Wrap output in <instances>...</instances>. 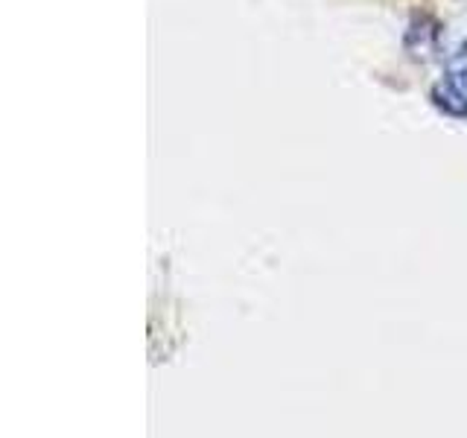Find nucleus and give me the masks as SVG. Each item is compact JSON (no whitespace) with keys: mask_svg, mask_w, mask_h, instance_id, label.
<instances>
[{"mask_svg":"<svg viewBox=\"0 0 467 438\" xmlns=\"http://www.w3.org/2000/svg\"><path fill=\"white\" fill-rule=\"evenodd\" d=\"M432 102L450 117H467V44L450 56L444 79L432 91Z\"/></svg>","mask_w":467,"mask_h":438,"instance_id":"obj_1","label":"nucleus"},{"mask_svg":"<svg viewBox=\"0 0 467 438\" xmlns=\"http://www.w3.org/2000/svg\"><path fill=\"white\" fill-rule=\"evenodd\" d=\"M435 44H438V24L432 18H427V15H420V18L412 21V26H409V33H406V50L415 58H430Z\"/></svg>","mask_w":467,"mask_h":438,"instance_id":"obj_2","label":"nucleus"}]
</instances>
